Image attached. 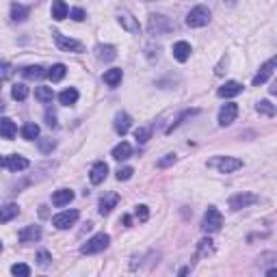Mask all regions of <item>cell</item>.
<instances>
[{
	"mask_svg": "<svg viewBox=\"0 0 277 277\" xmlns=\"http://www.w3.org/2000/svg\"><path fill=\"white\" fill-rule=\"evenodd\" d=\"M208 167L219 169V174H234L242 167L240 158H232V156H216L212 160H208Z\"/></svg>",
	"mask_w": 277,
	"mask_h": 277,
	"instance_id": "1",
	"label": "cell"
},
{
	"mask_svg": "<svg viewBox=\"0 0 277 277\" xmlns=\"http://www.w3.org/2000/svg\"><path fill=\"white\" fill-rule=\"evenodd\" d=\"M108 242H110V236L108 234H104V232L102 234H96V236H91V238L80 247V254L82 256L100 254V252H104V249L108 247Z\"/></svg>",
	"mask_w": 277,
	"mask_h": 277,
	"instance_id": "2",
	"label": "cell"
},
{
	"mask_svg": "<svg viewBox=\"0 0 277 277\" xmlns=\"http://www.w3.org/2000/svg\"><path fill=\"white\" fill-rule=\"evenodd\" d=\"M223 226V214L216 210L214 206H210L206 210V214H204V223H202V230L206 234H214V232H219Z\"/></svg>",
	"mask_w": 277,
	"mask_h": 277,
	"instance_id": "3",
	"label": "cell"
},
{
	"mask_svg": "<svg viewBox=\"0 0 277 277\" xmlns=\"http://www.w3.org/2000/svg\"><path fill=\"white\" fill-rule=\"evenodd\" d=\"M208 22H210V9L204 4L190 9L186 16V26H190V28H202V26H206Z\"/></svg>",
	"mask_w": 277,
	"mask_h": 277,
	"instance_id": "4",
	"label": "cell"
},
{
	"mask_svg": "<svg viewBox=\"0 0 277 277\" xmlns=\"http://www.w3.org/2000/svg\"><path fill=\"white\" fill-rule=\"evenodd\" d=\"M277 70V56H271L266 63H262L260 65V70H258V74L254 76V80H252V84L254 87H260V84H264L268 78L273 76V72Z\"/></svg>",
	"mask_w": 277,
	"mask_h": 277,
	"instance_id": "5",
	"label": "cell"
},
{
	"mask_svg": "<svg viewBox=\"0 0 277 277\" xmlns=\"http://www.w3.org/2000/svg\"><path fill=\"white\" fill-rule=\"evenodd\" d=\"M78 221V210H63L56 216H52V226L56 230H68Z\"/></svg>",
	"mask_w": 277,
	"mask_h": 277,
	"instance_id": "6",
	"label": "cell"
},
{
	"mask_svg": "<svg viewBox=\"0 0 277 277\" xmlns=\"http://www.w3.org/2000/svg\"><path fill=\"white\" fill-rule=\"evenodd\" d=\"M52 37H54L56 46H58V48H61L63 52H82V50H84V46H82L80 42H76V39H72V37H65V35H61L58 30L52 32Z\"/></svg>",
	"mask_w": 277,
	"mask_h": 277,
	"instance_id": "7",
	"label": "cell"
},
{
	"mask_svg": "<svg viewBox=\"0 0 277 277\" xmlns=\"http://www.w3.org/2000/svg\"><path fill=\"white\" fill-rule=\"evenodd\" d=\"M258 202V197H256L254 193H236L230 197V208L234 210V212H238V210L252 206V204Z\"/></svg>",
	"mask_w": 277,
	"mask_h": 277,
	"instance_id": "8",
	"label": "cell"
},
{
	"mask_svg": "<svg viewBox=\"0 0 277 277\" xmlns=\"http://www.w3.org/2000/svg\"><path fill=\"white\" fill-rule=\"evenodd\" d=\"M236 115H238V106H236L234 102H230V104H223L221 110H219V126H230L234 120H236Z\"/></svg>",
	"mask_w": 277,
	"mask_h": 277,
	"instance_id": "9",
	"label": "cell"
},
{
	"mask_svg": "<svg viewBox=\"0 0 277 277\" xmlns=\"http://www.w3.org/2000/svg\"><path fill=\"white\" fill-rule=\"evenodd\" d=\"M117 22H120L124 28H126L130 35H138L141 32V26H138V20L136 18H132L128 11H122L120 16H117Z\"/></svg>",
	"mask_w": 277,
	"mask_h": 277,
	"instance_id": "10",
	"label": "cell"
},
{
	"mask_svg": "<svg viewBox=\"0 0 277 277\" xmlns=\"http://www.w3.org/2000/svg\"><path fill=\"white\" fill-rule=\"evenodd\" d=\"M28 160H26L24 156H4L2 158V167L4 169H9V171H24V169H28Z\"/></svg>",
	"mask_w": 277,
	"mask_h": 277,
	"instance_id": "11",
	"label": "cell"
},
{
	"mask_svg": "<svg viewBox=\"0 0 277 277\" xmlns=\"http://www.w3.org/2000/svg\"><path fill=\"white\" fill-rule=\"evenodd\" d=\"M150 30L154 35H162V32L171 30V24L164 16H150Z\"/></svg>",
	"mask_w": 277,
	"mask_h": 277,
	"instance_id": "12",
	"label": "cell"
},
{
	"mask_svg": "<svg viewBox=\"0 0 277 277\" xmlns=\"http://www.w3.org/2000/svg\"><path fill=\"white\" fill-rule=\"evenodd\" d=\"M120 204V195L117 193H106L100 200V206H98V210H100V214L102 216H106V214H110L113 212V208Z\"/></svg>",
	"mask_w": 277,
	"mask_h": 277,
	"instance_id": "13",
	"label": "cell"
},
{
	"mask_svg": "<svg viewBox=\"0 0 277 277\" xmlns=\"http://www.w3.org/2000/svg\"><path fill=\"white\" fill-rule=\"evenodd\" d=\"M171 52H174V58L176 61H180V63H186L188 58H190V44L188 42H176L174 44V48H171Z\"/></svg>",
	"mask_w": 277,
	"mask_h": 277,
	"instance_id": "14",
	"label": "cell"
},
{
	"mask_svg": "<svg viewBox=\"0 0 277 277\" xmlns=\"http://www.w3.org/2000/svg\"><path fill=\"white\" fill-rule=\"evenodd\" d=\"M108 176V164L106 162H96L94 167H91V174H89V180L91 184H102L106 180Z\"/></svg>",
	"mask_w": 277,
	"mask_h": 277,
	"instance_id": "15",
	"label": "cell"
},
{
	"mask_svg": "<svg viewBox=\"0 0 277 277\" xmlns=\"http://www.w3.org/2000/svg\"><path fill=\"white\" fill-rule=\"evenodd\" d=\"M18 238H20V242H35V240L42 238V228L39 226H26L24 230H20Z\"/></svg>",
	"mask_w": 277,
	"mask_h": 277,
	"instance_id": "16",
	"label": "cell"
},
{
	"mask_svg": "<svg viewBox=\"0 0 277 277\" xmlns=\"http://www.w3.org/2000/svg\"><path fill=\"white\" fill-rule=\"evenodd\" d=\"M238 94H242V84L236 82V80L226 82L219 91H216V96H219V98H234V96H238Z\"/></svg>",
	"mask_w": 277,
	"mask_h": 277,
	"instance_id": "17",
	"label": "cell"
},
{
	"mask_svg": "<svg viewBox=\"0 0 277 277\" xmlns=\"http://www.w3.org/2000/svg\"><path fill=\"white\" fill-rule=\"evenodd\" d=\"M72 200H74V190H70V188H61V190H56V193L52 195V204H54L56 208L68 206Z\"/></svg>",
	"mask_w": 277,
	"mask_h": 277,
	"instance_id": "18",
	"label": "cell"
},
{
	"mask_svg": "<svg viewBox=\"0 0 277 277\" xmlns=\"http://www.w3.org/2000/svg\"><path fill=\"white\" fill-rule=\"evenodd\" d=\"M104 82L108 84V87H120L122 84V78H124V72L120 68H113V70H106L104 72Z\"/></svg>",
	"mask_w": 277,
	"mask_h": 277,
	"instance_id": "19",
	"label": "cell"
},
{
	"mask_svg": "<svg viewBox=\"0 0 277 277\" xmlns=\"http://www.w3.org/2000/svg\"><path fill=\"white\" fill-rule=\"evenodd\" d=\"M96 56L100 58V61H113V58L117 56V50L113 48V46H104V44H98L96 46Z\"/></svg>",
	"mask_w": 277,
	"mask_h": 277,
	"instance_id": "20",
	"label": "cell"
},
{
	"mask_svg": "<svg viewBox=\"0 0 277 277\" xmlns=\"http://www.w3.org/2000/svg\"><path fill=\"white\" fill-rule=\"evenodd\" d=\"M130 124H132V120H130V115L128 113H117L115 115V130H117V134H126L128 130H130Z\"/></svg>",
	"mask_w": 277,
	"mask_h": 277,
	"instance_id": "21",
	"label": "cell"
},
{
	"mask_svg": "<svg viewBox=\"0 0 277 277\" xmlns=\"http://www.w3.org/2000/svg\"><path fill=\"white\" fill-rule=\"evenodd\" d=\"M22 74H24V78H28V80H39V78L48 76V72H46L42 65H28V68L22 70Z\"/></svg>",
	"mask_w": 277,
	"mask_h": 277,
	"instance_id": "22",
	"label": "cell"
},
{
	"mask_svg": "<svg viewBox=\"0 0 277 277\" xmlns=\"http://www.w3.org/2000/svg\"><path fill=\"white\" fill-rule=\"evenodd\" d=\"M132 156V148H130V143L122 141L120 145H115L113 148V158L115 160H126V158Z\"/></svg>",
	"mask_w": 277,
	"mask_h": 277,
	"instance_id": "23",
	"label": "cell"
},
{
	"mask_svg": "<svg viewBox=\"0 0 277 277\" xmlns=\"http://www.w3.org/2000/svg\"><path fill=\"white\" fill-rule=\"evenodd\" d=\"M68 13H70V9H68V4H65L63 0H54V2H52V20L61 22V20L68 18Z\"/></svg>",
	"mask_w": 277,
	"mask_h": 277,
	"instance_id": "24",
	"label": "cell"
},
{
	"mask_svg": "<svg viewBox=\"0 0 277 277\" xmlns=\"http://www.w3.org/2000/svg\"><path fill=\"white\" fill-rule=\"evenodd\" d=\"M0 130H2V138H6V141H11V138L16 136V132H18L16 124H13L9 117H2V120H0Z\"/></svg>",
	"mask_w": 277,
	"mask_h": 277,
	"instance_id": "25",
	"label": "cell"
},
{
	"mask_svg": "<svg viewBox=\"0 0 277 277\" xmlns=\"http://www.w3.org/2000/svg\"><path fill=\"white\" fill-rule=\"evenodd\" d=\"M78 100V91L74 87H70V89H65L58 94V102L63 104V106H72V104H76Z\"/></svg>",
	"mask_w": 277,
	"mask_h": 277,
	"instance_id": "26",
	"label": "cell"
},
{
	"mask_svg": "<svg viewBox=\"0 0 277 277\" xmlns=\"http://www.w3.org/2000/svg\"><path fill=\"white\" fill-rule=\"evenodd\" d=\"M65 74H68V68H65L63 63H56V65H52V68L48 70V78L52 82H58V80H63Z\"/></svg>",
	"mask_w": 277,
	"mask_h": 277,
	"instance_id": "27",
	"label": "cell"
},
{
	"mask_svg": "<svg viewBox=\"0 0 277 277\" xmlns=\"http://www.w3.org/2000/svg\"><path fill=\"white\" fill-rule=\"evenodd\" d=\"M18 214H20V206H18V204H6V206L2 208V212H0V221L9 223L13 216H18Z\"/></svg>",
	"mask_w": 277,
	"mask_h": 277,
	"instance_id": "28",
	"label": "cell"
},
{
	"mask_svg": "<svg viewBox=\"0 0 277 277\" xmlns=\"http://www.w3.org/2000/svg\"><path fill=\"white\" fill-rule=\"evenodd\" d=\"M11 18H13V22H24V20L28 18V9H26L24 4L13 2L11 4Z\"/></svg>",
	"mask_w": 277,
	"mask_h": 277,
	"instance_id": "29",
	"label": "cell"
},
{
	"mask_svg": "<svg viewBox=\"0 0 277 277\" xmlns=\"http://www.w3.org/2000/svg\"><path fill=\"white\" fill-rule=\"evenodd\" d=\"M35 98L42 104H48V102H52V98H54V91H52V87H37Z\"/></svg>",
	"mask_w": 277,
	"mask_h": 277,
	"instance_id": "30",
	"label": "cell"
},
{
	"mask_svg": "<svg viewBox=\"0 0 277 277\" xmlns=\"http://www.w3.org/2000/svg\"><path fill=\"white\" fill-rule=\"evenodd\" d=\"M256 110L262 113V115H266V117H273L277 113V106H275V104H271L268 100H260L258 104H256Z\"/></svg>",
	"mask_w": 277,
	"mask_h": 277,
	"instance_id": "31",
	"label": "cell"
},
{
	"mask_svg": "<svg viewBox=\"0 0 277 277\" xmlns=\"http://www.w3.org/2000/svg\"><path fill=\"white\" fill-rule=\"evenodd\" d=\"M11 96H13V100L22 102V100H26V98H28V87H26V84H13Z\"/></svg>",
	"mask_w": 277,
	"mask_h": 277,
	"instance_id": "32",
	"label": "cell"
},
{
	"mask_svg": "<svg viewBox=\"0 0 277 277\" xmlns=\"http://www.w3.org/2000/svg\"><path fill=\"white\" fill-rule=\"evenodd\" d=\"M22 136L26 138V141H32V138H37L39 136V126H37V124H24Z\"/></svg>",
	"mask_w": 277,
	"mask_h": 277,
	"instance_id": "33",
	"label": "cell"
},
{
	"mask_svg": "<svg viewBox=\"0 0 277 277\" xmlns=\"http://www.w3.org/2000/svg\"><path fill=\"white\" fill-rule=\"evenodd\" d=\"M212 252H214L212 240H210V238H202L200 240V249H197V258H200V256H210Z\"/></svg>",
	"mask_w": 277,
	"mask_h": 277,
	"instance_id": "34",
	"label": "cell"
},
{
	"mask_svg": "<svg viewBox=\"0 0 277 277\" xmlns=\"http://www.w3.org/2000/svg\"><path fill=\"white\" fill-rule=\"evenodd\" d=\"M11 273L16 277H28L30 275V266L28 264H13L11 266Z\"/></svg>",
	"mask_w": 277,
	"mask_h": 277,
	"instance_id": "35",
	"label": "cell"
},
{
	"mask_svg": "<svg viewBox=\"0 0 277 277\" xmlns=\"http://www.w3.org/2000/svg\"><path fill=\"white\" fill-rule=\"evenodd\" d=\"M150 134H152V132H150V128H143V126L134 130V138H136V143H141V145H143V143H148Z\"/></svg>",
	"mask_w": 277,
	"mask_h": 277,
	"instance_id": "36",
	"label": "cell"
},
{
	"mask_svg": "<svg viewBox=\"0 0 277 277\" xmlns=\"http://www.w3.org/2000/svg\"><path fill=\"white\" fill-rule=\"evenodd\" d=\"M54 141H52V138H39V150L44 152V154H48V152H52L54 150Z\"/></svg>",
	"mask_w": 277,
	"mask_h": 277,
	"instance_id": "37",
	"label": "cell"
},
{
	"mask_svg": "<svg viewBox=\"0 0 277 277\" xmlns=\"http://www.w3.org/2000/svg\"><path fill=\"white\" fill-rule=\"evenodd\" d=\"M132 174H134V169H132V167H122L120 171H117V180H120V182L130 180V178H132Z\"/></svg>",
	"mask_w": 277,
	"mask_h": 277,
	"instance_id": "38",
	"label": "cell"
},
{
	"mask_svg": "<svg viewBox=\"0 0 277 277\" xmlns=\"http://www.w3.org/2000/svg\"><path fill=\"white\" fill-rule=\"evenodd\" d=\"M134 214H136V219H138V221H143V223L150 219V210H148V206H143V204H141V206H136Z\"/></svg>",
	"mask_w": 277,
	"mask_h": 277,
	"instance_id": "39",
	"label": "cell"
},
{
	"mask_svg": "<svg viewBox=\"0 0 277 277\" xmlns=\"http://www.w3.org/2000/svg\"><path fill=\"white\" fill-rule=\"evenodd\" d=\"M50 260H52V258H50L48 252H39V254H37V264H39V266L46 268V266L50 264Z\"/></svg>",
	"mask_w": 277,
	"mask_h": 277,
	"instance_id": "40",
	"label": "cell"
},
{
	"mask_svg": "<svg viewBox=\"0 0 277 277\" xmlns=\"http://www.w3.org/2000/svg\"><path fill=\"white\" fill-rule=\"evenodd\" d=\"M176 160H178V158H176V154H167L164 158H160V160H158V167H160V169H164V167H169V164H174Z\"/></svg>",
	"mask_w": 277,
	"mask_h": 277,
	"instance_id": "41",
	"label": "cell"
},
{
	"mask_svg": "<svg viewBox=\"0 0 277 277\" xmlns=\"http://www.w3.org/2000/svg\"><path fill=\"white\" fill-rule=\"evenodd\" d=\"M70 16H72V20H76V22H82V20L87 18V13L76 6V9H72V11H70Z\"/></svg>",
	"mask_w": 277,
	"mask_h": 277,
	"instance_id": "42",
	"label": "cell"
},
{
	"mask_svg": "<svg viewBox=\"0 0 277 277\" xmlns=\"http://www.w3.org/2000/svg\"><path fill=\"white\" fill-rule=\"evenodd\" d=\"M46 124H48L50 128H56V115L48 110V113H46Z\"/></svg>",
	"mask_w": 277,
	"mask_h": 277,
	"instance_id": "43",
	"label": "cell"
},
{
	"mask_svg": "<svg viewBox=\"0 0 277 277\" xmlns=\"http://www.w3.org/2000/svg\"><path fill=\"white\" fill-rule=\"evenodd\" d=\"M9 74H11V65L9 63H2V80H6Z\"/></svg>",
	"mask_w": 277,
	"mask_h": 277,
	"instance_id": "44",
	"label": "cell"
},
{
	"mask_svg": "<svg viewBox=\"0 0 277 277\" xmlns=\"http://www.w3.org/2000/svg\"><path fill=\"white\" fill-rule=\"evenodd\" d=\"M124 226H126V228H130V226H132V216H130V214H126V216H124Z\"/></svg>",
	"mask_w": 277,
	"mask_h": 277,
	"instance_id": "45",
	"label": "cell"
},
{
	"mask_svg": "<svg viewBox=\"0 0 277 277\" xmlns=\"http://www.w3.org/2000/svg\"><path fill=\"white\" fill-rule=\"evenodd\" d=\"M268 91H271V96H277V80L271 82V89H268Z\"/></svg>",
	"mask_w": 277,
	"mask_h": 277,
	"instance_id": "46",
	"label": "cell"
},
{
	"mask_svg": "<svg viewBox=\"0 0 277 277\" xmlns=\"http://www.w3.org/2000/svg\"><path fill=\"white\" fill-rule=\"evenodd\" d=\"M266 275H268V277H277V268H271V271H268Z\"/></svg>",
	"mask_w": 277,
	"mask_h": 277,
	"instance_id": "47",
	"label": "cell"
}]
</instances>
